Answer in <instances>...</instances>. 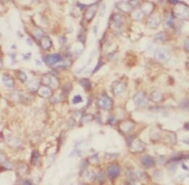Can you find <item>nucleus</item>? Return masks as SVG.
Returning <instances> with one entry per match:
<instances>
[{"label":"nucleus","mask_w":189,"mask_h":185,"mask_svg":"<svg viewBox=\"0 0 189 185\" xmlns=\"http://www.w3.org/2000/svg\"><path fill=\"white\" fill-rule=\"evenodd\" d=\"M155 58L161 62V63H167L169 62V60L171 58V53H170V50L167 48L161 47V48H157L155 50Z\"/></svg>","instance_id":"f257e3e1"},{"label":"nucleus","mask_w":189,"mask_h":185,"mask_svg":"<svg viewBox=\"0 0 189 185\" xmlns=\"http://www.w3.org/2000/svg\"><path fill=\"white\" fill-rule=\"evenodd\" d=\"M96 104L99 108L104 109V110H109L113 107V100L110 99L107 94H101L96 100Z\"/></svg>","instance_id":"f03ea898"},{"label":"nucleus","mask_w":189,"mask_h":185,"mask_svg":"<svg viewBox=\"0 0 189 185\" xmlns=\"http://www.w3.org/2000/svg\"><path fill=\"white\" fill-rule=\"evenodd\" d=\"M41 81L43 83V86L49 87L51 89H56L59 87L57 78L54 76L53 74H45L41 77Z\"/></svg>","instance_id":"7ed1b4c3"},{"label":"nucleus","mask_w":189,"mask_h":185,"mask_svg":"<svg viewBox=\"0 0 189 185\" xmlns=\"http://www.w3.org/2000/svg\"><path fill=\"white\" fill-rule=\"evenodd\" d=\"M174 15L180 20H187L189 18V8L183 2H180V5H176L174 10Z\"/></svg>","instance_id":"20e7f679"},{"label":"nucleus","mask_w":189,"mask_h":185,"mask_svg":"<svg viewBox=\"0 0 189 185\" xmlns=\"http://www.w3.org/2000/svg\"><path fill=\"white\" fill-rule=\"evenodd\" d=\"M134 102L140 107L148 106V99H147V95L145 94L144 92H137L134 96Z\"/></svg>","instance_id":"39448f33"},{"label":"nucleus","mask_w":189,"mask_h":185,"mask_svg":"<svg viewBox=\"0 0 189 185\" xmlns=\"http://www.w3.org/2000/svg\"><path fill=\"white\" fill-rule=\"evenodd\" d=\"M43 61L45 62L47 65L53 66V65H55L56 63L62 62V61H63V56L61 54H57V53H55V54H50V55H48V56H43Z\"/></svg>","instance_id":"423d86ee"},{"label":"nucleus","mask_w":189,"mask_h":185,"mask_svg":"<svg viewBox=\"0 0 189 185\" xmlns=\"http://www.w3.org/2000/svg\"><path fill=\"white\" fill-rule=\"evenodd\" d=\"M97 5H99L97 2L91 5H88V8L86 10V13H84V18H86V22H91L93 20L95 13H96V10H97Z\"/></svg>","instance_id":"0eeeda50"},{"label":"nucleus","mask_w":189,"mask_h":185,"mask_svg":"<svg viewBox=\"0 0 189 185\" xmlns=\"http://www.w3.org/2000/svg\"><path fill=\"white\" fill-rule=\"evenodd\" d=\"M134 122L132 121V120H124V121H122L120 123V126H119V129L121 132H123L124 134H128L129 132L133 130V128H134Z\"/></svg>","instance_id":"6e6552de"},{"label":"nucleus","mask_w":189,"mask_h":185,"mask_svg":"<svg viewBox=\"0 0 189 185\" xmlns=\"http://www.w3.org/2000/svg\"><path fill=\"white\" fill-rule=\"evenodd\" d=\"M108 176L110 179H116L119 174H120V167L118 163H111L107 169Z\"/></svg>","instance_id":"1a4fd4ad"},{"label":"nucleus","mask_w":189,"mask_h":185,"mask_svg":"<svg viewBox=\"0 0 189 185\" xmlns=\"http://www.w3.org/2000/svg\"><path fill=\"white\" fill-rule=\"evenodd\" d=\"M126 89V83L123 81H117L113 85V92L115 95L122 94Z\"/></svg>","instance_id":"9d476101"},{"label":"nucleus","mask_w":189,"mask_h":185,"mask_svg":"<svg viewBox=\"0 0 189 185\" xmlns=\"http://www.w3.org/2000/svg\"><path fill=\"white\" fill-rule=\"evenodd\" d=\"M111 22H113V25L115 26L116 28H119L120 26L123 25V23H124V16L120 13H113L111 15Z\"/></svg>","instance_id":"9b49d317"},{"label":"nucleus","mask_w":189,"mask_h":185,"mask_svg":"<svg viewBox=\"0 0 189 185\" xmlns=\"http://www.w3.org/2000/svg\"><path fill=\"white\" fill-rule=\"evenodd\" d=\"M38 94H39V96L43 98V99H49V98L52 96V89L47 86H42L39 88Z\"/></svg>","instance_id":"f8f14e48"},{"label":"nucleus","mask_w":189,"mask_h":185,"mask_svg":"<svg viewBox=\"0 0 189 185\" xmlns=\"http://www.w3.org/2000/svg\"><path fill=\"white\" fill-rule=\"evenodd\" d=\"M160 22H161V20L158 15H151L147 20V26L150 28H157L160 25Z\"/></svg>","instance_id":"ddd939ff"},{"label":"nucleus","mask_w":189,"mask_h":185,"mask_svg":"<svg viewBox=\"0 0 189 185\" xmlns=\"http://www.w3.org/2000/svg\"><path fill=\"white\" fill-rule=\"evenodd\" d=\"M142 163L144 165L146 168H153L155 165H156V160H155V158H153L151 156H149V155H145L143 156L142 158Z\"/></svg>","instance_id":"4468645a"},{"label":"nucleus","mask_w":189,"mask_h":185,"mask_svg":"<svg viewBox=\"0 0 189 185\" xmlns=\"http://www.w3.org/2000/svg\"><path fill=\"white\" fill-rule=\"evenodd\" d=\"M40 45L43 50H50L52 48V41L51 38L48 36H43L40 39Z\"/></svg>","instance_id":"2eb2a0df"},{"label":"nucleus","mask_w":189,"mask_h":185,"mask_svg":"<svg viewBox=\"0 0 189 185\" xmlns=\"http://www.w3.org/2000/svg\"><path fill=\"white\" fill-rule=\"evenodd\" d=\"M117 7L118 9L120 10L121 12H130L131 10H132V5H131V2H128V1H121V2H118L117 3Z\"/></svg>","instance_id":"dca6fc26"},{"label":"nucleus","mask_w":189,"mask_h":185,"mask_svg":"<svg viewBox=\"0 0 189 185\" xmlns=\"http://www.w3.org/2000/svg\"><path fill=\"white\" fill-rule=\"evenodd\" d=\"M130 148L132 152H143L144 150V144L138 140H134L130 145Z\"/></svg>","instance_id":"f3484780"},{"label":"nucleus","mask_w":189,"mask_h":185,"mask_svg":"<svg viewBox=\"0 0 189 185\" xmlns=\"http://www.w3.org/2000/svg\"><path fill=\"white\" fill-rule=\"evenodd\" d=\"M153 8H155L153 3H151V2H146V3H144V5H142L140 11L143 12V14L149 15V14H151V12L153 11Z\"/></svg>","instance_id":"a211bd4d"},{"label":"nucleus","mask_w":189,"mask_h":185,"mask_svg":"<svg viewBox=\"0 0 189 185\" xmlns=\"http://www.w3.org/2000/svg\"><path fill=\"white\" fill-rule=\"evenodd\" d=\"M2 83L7 88H12V87H14V79L10 75H3L2 76Z\"/></svg>","instance_id":"6ab92c4d"},{"label":"nucleus","mask_w":189,"mask_h":185,"mask_svg":"<svg viewBox=\"0 0 189 185\" xmlns=\"http://www.w3.org/2000/svg\"><path fill=\"white\" fill-rule=\"evenodd\" d=\"M167 40V34L165 32L158 33L155 35V41L156 42H164Z\"/></svg>","instance_id":"aec40b11"},{"label":"nucleus","mask_w":189,"mask_h":185,"mask_svg":"<svg viewBox=\"0 0 189 185\" xmlns=\"http://www.w3.org/2000/svg\"><path fill=\"white\" fill-rule=\"evenodd\" d=\"M39 81L37 79H32L30 81L28 82V89L32 91V92H35V91L39 90Z\"/></svg>","instance_id":"412c9836"},{"label":"nucleus","mask_w":189,"mask_h":185,"mask_svg":"<svg viewBox=\"0 0 189 185\" xmlns=\"http://www.w3.org/2000/svg\"><path fill=\"white\" fill-rule=\"evenodd\" d=\"M150 100L155 102V103H159V102H161L162 100H163V95L160 93V92H158V91H155L151 93L150 95Z\"/></svg>","instance_id":"4be33fe9"},{"label":"nucleus","mask_w":189,"mask_h":185,"mask_svg":"<svg viewBox=\"0 0 189 185\" xmlns=\"http://www.w3.org/2000/svg\"><path fill=\"white\" fill-rule=\"evenodd\" d=\"M126 176H128V180H129V182H131V183H135L136 181H137V173L135 171H133V170H130V171H128V173H126Z\"/></svg>","instance_id":"5701e85b"},{"label":"nucleus","mask_w":189,"mask_h":185,"mask_svg":"<svg viewBox=\"0 0 189 185\" xmlns=\"http://www.w3.org/2000/svg\"><path fill=\"white\" fill-rule=\"evenodd\" d=\"M84 180L86 181V182H92V181H94L95 179V173L92 170H86V172H84Z\"/></svg>","instance_id":"b1692460"},{"label":"nucleus","mask_w":189,"mask_h":185,"mask_svg":"<svg viewBox=\"0 0 189 185\" xmlns=\"http://www.w3.org/2000/svg\"><path fill=\"white\" fill-rule=\"evenodd\" d=\"M80 85L86 90H90V88H91V82H90V80L89 79H86V78H83V79H81L80 80Z\"/></svg>","instance_id":"393cba45"},{"label":"nucleus","mask_w":189,"mask_h":185,"mask_svg":"<svg viewBox=\"0 0 189 185\" xmlns=\"http://www.w3.org/2000/svg\"><path fill=\"white\" fill-rule=\"evenodd\" d=\"M16 78H18L20 81H22V82H26L27 81V76H26V74L25 73H23V72H16Z\"/></svg>","instance_id":"a878e982"},{"label":"nucleus","mask_w":189,"mask_h":185,"mask_svg":"<svg viewBox=\"0 0 189 185\" xmlns=\"http://www.w3.org/2000/svg\"><path fill=\"white\" fill-rule=\"evenodd\" d=\"M164 24L167 25V27H173V25H174V21H173V18H172V15H167V18H165V22Z\"/></svg>","instance_id":"bb28decb"},{"label":"nucleus","mask_w":189,"mask_h":185,"mask_svg":"<svg viewBox=\"0 0 189 185\" xmlns=\"http://www.w3.org/2000/svg\"><path fill=\"white\" fill-rule=\"evenodd\" d=\"M34 36L37 39H41L43 37V30L41 28H37V29H35V32H34Z\"/></svg>","instance_id":"cd10ccee"},{"label":"nucleus","mask_w":189,"mask_h":185,"mask_svg":"<svg viewBox=\"0 0 189 185\" xmlns=\"http://www.w3.org/2000/svg\"><path fill=\"white\" fill-rule=\"evenodd\" d=\"M143 12L140 11V10H138V11H135V12H133V18L136 20V21H140L142 18H143Z\"/></svg>","instance_id":"c85d7f7f"},{"label":"nucleus","mask_w":189,"mask_h":185,"mask_svg":"<svg viewBox=\"0 0 189 185\" xmlns=\"http://www.w3.org/2000/svg\"><path fill=\"white\" fill-rule=\"evenodd\" d=\"M180 106L185 109H189V100L188 99H183L180 102Z\"/></svg>","instance_id":"c756f323"},{"label":"nucleus","mask_w":189,"mask_h":185,"mask_svg":"<svg viewBox=\"0 0 189 185\" xmlns=\"http://www.w3.org/2000/svg\"><path fill=\"white\" fill-rule=\"evenodd\" d=\"M38 153H37L36 150H34V153H32V165H38Z\"/></svg>","instance_id":"7c9ffc66"},{"label":"nucleus","mask_w":189,"mask_h":185,"mask_svg":"<svg viewBox=\"0 0 189 185\" xmlns=\"http://www.w3.org/2000/svg\"><path fill=\"white\" fill-rule=\"evenodd\" d=\"M81 102H82L81 95H75L74 96V100H72V103L74 104H78V103H81Z\"/></svg>","instance_id":"2f4dec72"},{"label":"nucleus","mask_w":189,"mask_h":185,"mask_svg":"<svg viewBox=\"0 0 189 185\" xmlns=\"http://www.w3.org/2000/svg\"><path fill=\"white\" fill-rule=\"evenodd\" d=\"M137 178H138V179H143V180H144V179H146V178H147V174H146L144 171L140 170V171L137 172Z\"/></svg>","instance_id":"473e14b6"},{"label":"nucleus","mask_w":189,"mask_h":185,"mask_svg":"<svg viewBox=\"0 0 189 185\" xmlns=\"http://www.w3.org/2000/svg\"><path fill=\"white\" fill-rule=\"evenodd\" d=\"M92 119H93V117L91 116V115H86V117H83L82 118V122H89V121H92Z\"/></svg>","instance_id":"72a5a7b5"},{"label":"nucleus","mask_w":189,"mask_h":185,"mask_svg":"<svg viewBox=\"0 0 189 185\" xmlns=\"http://www.w3.org/2000/svg\"><path fill=\"white\" fill-rule=\"evenodd\" d=\"M184 47H185V50H186L187 52H189V38H187V39L185 40Z\"/></svg>","instance_id":"f704fd0d"},{"label":"nucleus","mask_w":189,"mask_h":185,"mask_svg":"<svg viewBox=\"0 0 189 185\" xmlns=\"http://www.w3.org/2000/svg\"><path fill=\"white\" fill-rule=\"evenodd\" d=\"M101 66H102V61H99V64H97V66H96V67H95V69L93 70V74H95V73L97 72Z\"/></svg>","instance_id":"c9c22d12"},{"label":"nucleus","mask_w":189,"mask_h":185,"mask_svg":"<svg viewBox=\"0 0 189 185\" xmlns=\"http://www.w3.org/2000/svg\"><path fill=\"white\" fill-rule=\"evenodd\" d=\"M74 155H77V156H80V155H81L80 150H79V149H76V150H75V152H74V153H72V154H70V157H72V156H74Z\"/></svg>","instance_id":"e433bc0d"},{"label":"nucleus","mask_w":189,"mask_h":185,"mask_svg":"<svg viewBox=\"0 0 189 185\" xmlns=\"http://www.w3.org/2000/svg\"><path fill=\"white\" fill-rule=\"evenodd\" d=\"M160 163H164L165 161H167V157L165 156H160Z\"/></svg>","instance_id":"4c0bfd02"},{"label":"nucleus","mask_w":189,"mask_h":185,"mask_svg":"<svg viewBox=\"0 0 189 185\" xmlns=\"http://www.w3.org/2000/svg\"><path fill=\"white\" fill-rule=\"evenodd\" d=\"M113 123V122H115V117L113 116H109V118H108V120H107V123Z\"/></svg>","instance_id":"58836bf2"},{"label":"nucleus","mask_w":189,"mask_h":185,"mask_svg":"<svg viewBox=\"0 0 189 185\" xmlns=\"http://www.w3.org/2000/svg\"><path fill=\"white\" fill-rule=\"evenodd\" d=\"M102 180H105V174H104V172H101V173H99V181H101V182H102Z\"/></svg>","instance_id":"ea45409f"},{"label":"nucleus","mask_w":189,"mask_h":185,"mask_svg":"<svg viewBox=\"0 0 189 185\" xmlns=\"http://www.w3.org/2000/svg\"><path fill=\"white\" fill-rule=\"evenodd\" d=\"M183 142H184L185 144L189 145V138H184V139H183Z\"/></svg>","instance_id":"a19ab883"},{"label":"nucleus","mask_w":189,"mask_h":185,"mask_svg":"<svg viewBox=\"0 0 189 185\" xmlns=\"http://www.w3.org/2000/svg\"><path fill=\"white\" fill-rule=\"evenodd\" d=\"M185 129H186V130H188V129H189V122L185 123Z\"/></svg>","instance_id":"79ce46f5"},{"label":"nucleus","mask_w":189,"mask_h":185,"mask_svg":"<svg viewBox=\"0 0 189 185\" xmlns=\"http://www.w3.org/2000/svg\"><path fill=\"white\" fill-rule=\"evenodd\" d=\"M24 58H26V59H29L30 58V53H27V54L24 55Z\"/></svg>","instance_id":"37998d69"}]
</instances>
